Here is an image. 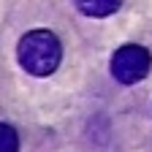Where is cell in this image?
I'll list each match as a JSON object with an SVG mask.
<instances>
[{
	"label": "cell",
	"instance_id": "obj_2",
	"mask_svg": "<svg viewBox=\"0 0 152 152\" xmlns=\"http://www.w3.org/2000/svg\"><path fill=\"white\" fill-rule=\"evenodd\" d=\"M152 54L139 44H125L111 57V76L120 84H136L149 73Z\"/></svg>",
	"mask_w": 152,
	"mask_h": 152
},
{
	"label": "cell",
	"instance_id": "obj_4",
	"mask_svg": "<svg viewBox=\"0 0 152 152\" xmlns=\"http://www.w3.org/2000/svg\"><path fill=\"white\" fill-rule=\"evenodd\" d=\"M0 152H19V133L8 122H0Z\"/></svg>",
	"mask_w": 152,
	"mask_h": 152
},
{
	"label": "cell",
	"instance_id": "obj_3",
	"mask_svg": "<svg viewBox=\"0 0 152 152\" xmlns=\"http://www.w3.org/2000/svg\"><path fill=\"white\" fill-rule=\"evenodd\" d=\"M73 3L87 16H109L122 6V0H73Z\"/></svg>",
	"mask_w": 152,
	"mask_h": 152
},
{
	"label": "cell",
	"instance_id": "obj_1",
	"mask_svg": "<svg viewBox=\"0 0 152 152\" xmlns=\"http://www.w3.org/2000/svg\"><path fill=\"white\" fill-rule=\"evenodd\" d=\"M16 57H19V65L30 76H49L57 71V65L63 60L60 38L52 30H30L19 41Z\"/></svg>",
	"mask_w": 152,
	"mask_h": 152
}]
</instances>
